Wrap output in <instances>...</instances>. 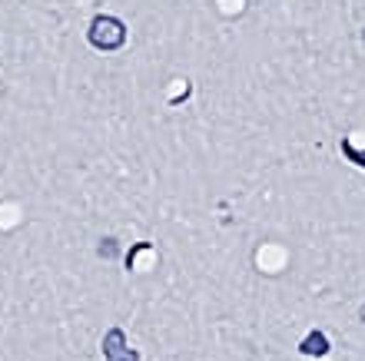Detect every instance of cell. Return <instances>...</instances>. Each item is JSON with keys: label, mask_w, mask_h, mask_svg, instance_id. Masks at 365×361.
I'll return each mask as SVG.
<instances>
[{"label": "cell", "mask_w": 365, "mask_h": 361, "mask_svg": "<svg viewBox=\"0 0 365 361\" xmlns=\"http://www.w3.org/2000/svg\"><path fill=\"white\" fill-rule=\"evenodd\" d=\"M87 40L96 50H120L126 43V23L120 17H110V14H100V17L90 20Z\"/></svg>", "instance_id": "1"}, {"label": "cell", "mask_w": 365, "mask_h": 361, "mask_svg": "<svg viewBox=\"0 0 365 361\" xmlns=\"http://www.w3.org/2000/svg\"><path fill=\"white\" fill-rule=\"evenodd\" d=\"M362 40H365V33H362Z\"/></svg>", "instance_id": "6"}, {"label": "cell", "mask_w": 365, "mask_h": 361, "mask_svg": "<svg viewBox=\"0 0 365 361\" xmlns=\"http://www.w3.org/2000/svg\"><path fill=\"white\" fill-rule=\"evenodd\" d=\"M299 352L309 355V358H322V355H329V338L322 332H309L299 345Z\"/></svg>", "instance_id": "3"}, {"label": "cell", "mask_w": 365, "mask_h": 361, "mask_svg": "<svg viewBox=\"0 0 365 361\" xmlns=\"http://www.w3.org/2000/svg\"><path fill=\"white\" fill-rule=\"evenodd\" d=\"M103 258H116V252H120V246H116V239H100V248H96Z\"/></svg>", "instance_id": "4"}, {"label": "cell", "mask_w": 365, "mask_h": 361, "mask_svg": "<svg viewBox=\"0 0 365 361\" xmlns=\"http://www.w3.org/2000/svg\"><path fill=\"white\" fill-rule=\"evenodd\" d=\"M103 358L106 361H140V355L126 345L123 328H110L103 335Z\"/></svg>", "instance_id": "2"}, {"label": "cell", "mask_w": 365, "mask_h": 361, "mask_svg": "<svg viewBox=\"0 0 365 361\" xmlns=\"http://www.w3.org/2000/svg\"><path fill=\"white\" fill-rule=\"evenodd\" d=\"M362 325H365V305H362Z\"/></svg>", "instance_id": "5"}]
</instances>
